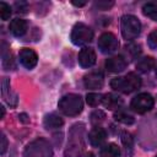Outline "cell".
Wrapping results in <instances>:
<instances>
[{
	"instance_id": "6da1fadb",
	"label": "cell",
	"mask_w": 157,
	"mask_h": 157,
	"mask_svg": "<svg viewBox=\"0 0 157 157\" xmlns=\"http://www.w3.org/2000/svg\"><path fill=\"white\" fill-rule=\"evenodd\" d=\"M83 124H75L69 134L67 147L65 150V157H80L85 144H83Z\"/></svg>"
},
{
	"instance_id": "7a4b0ae2",
	"label": "cell",
	"mask_w": 157,
	"mask_h": 157,
	"mask_svg": "<svg viewBox=\"0 0 157 157\" xmlns=\"http://www.w3.org/2000/svg\"><path fill=\"white\" fill-rule=\"evenodd\" d=\"M110 86L115 91L123 92V93L128 94V93H131V92L136 91L137 88H140L141 78L135 72H129L124 77H115V78H113L110 81Z\"/></svg>"
},
{
	"instance_id": "3957f363",
	"label": "cell",
	"mask_w": 157,
	"mask_h": 157,
	"mask_svg": "<svg viewBox=\"0 0 157 157\" xmlns=\"http://www.w3.org/2000/svg\"><path fill=\"white\" fill-rule=\"evenodd\" d=\"M58 107L65 115L75 117V115H78L82 112L83 102H82V98L78 94L69 93V94H65L64 97L60 98V101L58 103Z\"/></svg>"
},
{
	"instance_id": "277c9868",
	"label": "cell",
	"mask_w": 157,
	"mask_h": 157,
	"mask_svg": "<svg viewBox=\"0 0 157 157\" xmlns=\"http://www.w3.org/2000/svg\"><path fill=\"white\" fill-rule=\"evenodd\" d=\"M121 34L126 40H132L139 37L141 32V23L134 15H124L120 21Z\"/></svg>"
},
{
	"instance_id": "5b68a950",
	"label": "cell",
	"mask_w": 157,
	"mask_h": 157,
	"mask_svg": "<svg viewBox=\"0 0 157 157\" xmlns=\"http://www.w3.org/2000/svg\"><path fill=\"white\" fill-rule=\"evenodd\" d=\"M23 156L25 157H52L53 151L47 140L37 139L27 145Z\"/></svg>"
},
{
	"instance_id": "8992f818",
	"label": "cell",
	"mask_w": 157,
	"mask_h": 157,
	"mask_svg": "<svg viewBox=\"0 0 157 157\" xmlns=\"http://www.w3.org/2000/svg\"><path fill=\"white\" fill-rule=\"evenodd\" d=\"M71 42L75 45H85L93 39V31L85 23H76L71 31Z\"/></svg>"
},
{
	"instance_id": "52a82bcc",
	"label": "cell",
	"mask_w": 157,
	"mask_h": 157,
	"mask_svg": "<svg viewBox=\"0 0 157 157\" xmlns=\"http://www.w3.org/2000/svg\"><path fill=\"white\" fill-rule=\"evenodd\" d=\"M155 105V99L150 93H139L137 96H135L130 103V107L134 112L139 113V114H144L150 112Z\"/></svg>"
},
{
	"instance_id": "ba28073f",
	"label": "cell",
	"mask_w": 157,
	"mask_h": 157,
	"mask_svg": "<svg viewBox=\"0 0 157 157\" xmlns=\"http://www.w3.org/2000/svg\"><path fill=\"white\" fill-rule=\"evenodd\" d=\"M97 44H98V49L103 54H110V53L115 52L119 48V40H118V38L113 33H110V32L102 33Z\"/></svg>"
},
{
	"instance_id": "9c48e42d",
	"label": "cell",
	"mask_w": 157,
	"mask_h": 157,
	"mask_svg": "<svg viewBox=\"0 0 157 157\" xmlns=\"http://www.w3.org/2000/svg\"><path fill=\"white\" fill-rule=\"evenodd\" d=\"M103 83H104V77L102 71H91L83 77V85L86 88L90 90H99L102 88Z\"/></svg>"
},
{
	"instance_id": "30bf717a",
	"label": "cell",
	"mask_w": 157,
	"mask_h": 157,
	"mask_svg": "<svg viewBox=\"0 0 157 157\" xmlns=\"http://www.w3.org/2000/svg\"><path fill=\"white\" fill-rule=\"evenodd\" d=\"M18 58H20V63L26 69H29V70L33 69L38 61V56H37L36 52L29 48H22L18 53Z\"/></svg>"
},
{
	"instance_id": "8fae6325",
	"label": "cell",
	"mask_w": 157,
	"mask_h": 157,
	"mask_svg": "<svg viewBox=\"0 0 157 157\" xmlns=\"http://www.w3.org/2000/svg\"><path fill=\"white\" fill-rule=\"evenodd\" d=\"M96 52L92 48H82L78 53V64L85 69L93 66L96 64Z\"/></svg>"
},
{
	"instance_id": "7c38bea8",
	"label": "cell",
	"mask_w": 157,
	"mask_h": 157,
	"mask_svg": "<svg viewBox=\"0 0 157 157\" xmlns=\"http://www.w3.org/2000/svg\"><path fill=\"white\" fill-rule=\"evenodd\" d=\"M126 65H128V63L123 56H112V58L105 60L107 71L113 72V74H118V72L124 71L126 69Z\"/></svg>"
},
{
	"instance_id": "4fadbf2b",
	"label": "cell",
	"mask_w": 157,
	"mask_h": 157,
	"mask_svg": "<svg viewBox=\"0 0 157 157\" xmlns=\"http://www.w3.org/2000/svg\"><path fill=\"white\" fill-rule=\"evenodd\" d=\"M105 137H107V132L101 126H94L90 134H88V140H90V144L94 147H101L104 141H105Z\"/></svg>"
},
{
	"instance_id": "5bb4252c",
	"label": "cell",
	"mask_w": 157,
	"mask_h": 157,
	"mask_svg": "<svg viewBox=\"0 0 157 157\" xmlns=\"http://www.w3.org/2000/svg\"><path fill=\"white\" fill-rule=\"evenodd\" d=\"M10 32L16 37H22L27 32V22L22 18H15L10 22Z\"/></svg>"
},
{
	"instance_id": "9a60e30c",
	"label": "cell",
	"mask_w": 157,
	"mask_h": 157,
	"mask_svg": "<svg viewBox=\"0 0 157 157\" xmlns=\"http://www.w3.org/2000/svg\"><path fill=\"white\" fill-rule=\"evenodd\" d=\"M102 104L108 109H118L123 104V99L113 93H107L102 98Z\"/></svg>"
},
{
	"instance_id": "2e32d148",
	"label": "cell",
	"mask_w": 157,
	"mask_h": 157,
	"mask_svg": "<svg viewBox=\"0 0 157 157\" xmlns=\"http://www.w3.org/2000/svg\"><path fill=\"white\" fill-rule=\"evenodd\" d=\"M43 124H44L45 129L52 130V129L60 128V126L64 124V120H63V118L59 117L58 114H55V113H50V114H47V115H45Z\"/></svg>"
},
{
	"instance_id": "e0dca14e",
	"label": "cell",
	"mask_w": 157,
	"mask_h": 157,
	"mask_svg": "<svg viewBox=\"0 0 157 157\" xmlns=\"http://www.w3.org/2000/svg\"><path fill=\"white\" fill-rule=\"evenodd\" d=\"M155 65H156V63L152 56H145L136 63V69L140 72H148L151 69L155 67Z\"/></svg>"
},
{
	"instance_id": "ac0fdd59",
	"label": "cell",
	"mask_w": 157,
	"mask_h": 157,
	"mask_svg": "<svg viewBox=\"0 0 157 157\" xmlns=\"http://www.w3.org/2000/svg\"><path fill=\"white\" fill-rule=\"evenodd\" d=\"M119 155H120V150L113 142L104 145L101 148V153H99L101 157H119Z\"/></svg>"
},
{
	"instance_id": "d6986e66",
	"label": "cell",
	"mask_w": 157,
	"mask_h": 157,
	"mask_svg": "<svg viewBox=\"0 0 157 157\" xmlns=\"http://www.w3.org/2000/svg\"><path fill=\"white\" fill-rule=\"evenodd\" d=\"M114 119L121 124H125V125H131L135 119L132 115H130L129 113L124 112V110H118L117 113H114Z\"/></svg>"
},
{
	"instance_id": "ffe728a7",
	"label": "cell",
	"mask_w": 157,
	"mask_h": 157,
	"mask_svg": "<svg viewBox=\"0 0 157 157\" xmlns=\"http://www.w3.org/2000/svg\"><path fill=\"white\" fill-rule=\"evenodd\" d=\"M142 13L153 21H157V4L147 2L142 6Z\"/></svg>"
},
{
	"instance_id": "44dd1931",
	"label": "cell",
	"mask_w": 157,
	"mask_h": 157,
	"mask_svg": "<svg viewBox=\"0 0 157 157\" xmlns=\"http://www.w3.org/2000/svg\"><path fill=\"white\" fill-rule=\"evenodd\" d=\"M102 98H103V96L99 93H88L86 96V101H87L88 105H91V107H96L99 103H102Z\"/></svg>"
},
{
	"instance_id": "7402d4cb",
	"label": "cell",
	"mask_w": 157,
	"mask_h": 157,
	"mask_svg": "<svg viewBox=\"0 0 157 157\" xmlns=\"http://www.w3.org/2000/svg\"><path fill=\"white\" fill-rule=\"evenodd\" d=\"M10 16H11V7H10V5L4 2V1H1L0 2V17H1V20L6 21V20L10 18Z\"/></svg>"
},
{
	"instance_id": "603a6c76",
	"label": "cell",
	"mask_w": 157,
	"mask_h": 157,
	"mask_svg": "<svg viewBox=\"0 0 157 157\" xmlns=\"http://www.w3.org/2000/svg\"><path fill=\"white\" fill-rule=\"evenodd\" d=\"M121 142H123V145L125 146V148L128 150V148H132V145H134V142H132V137H131V135H130V132H128V131H123L121 132Z\"/></svg>"
},
{
	"instance_id": "cb8c5ba5",
	"label": "cell",
	"mask_w": 157,
	"mask_h": 157,
	"mask_svg": "<svg viewBox=\"0 0 157 157\" xmlns=\"http://www.w3.org/2000/svg\"><path fill=\"white\" fill-rule=\"evenodd\" d=\"M104 118H105V114H104V112H102V110H94V112L91 114V121H92L93 124H98V123L103 121Z\"/></svg>"
},
{
	"instance_id": "d4e9b609",
	"label": "cell",
	"mask_w": 157,
	"mask_h": 157,
	"mask_svg": "<svg viewBox=\"0 0 157 157\" xmlns=\"http://www.w3.org/2000/svg\"><path fill=\"white\" fill-rule=\"evenodd\" d=\"M147 44L151 49H157V29L152 31L147 37Z\"/></svg>"
},
{
	"instance_id": "484cf974",
	"label": "cell",
	"mask_w": 157,
	"mask_h": 157,
	"mask_svg": "<svg viewBox=\"0 0 157 157\" xmlns=\"http://www.w3.org/2000/svg\"><path fill=\"white\" fill-rule=\"evenodd\" d=\"M126 49H128V52L131 54V56H137L140 53H141V49H140V45H136V44H131V45H129V47H126Z\"/></svg>"
},
{
	"instance_id": "4316f807",
	"label": "cell",
	"mask_w": 157,
	"mask_h": 157,
	"mask_svg": "<svg viewBox=\"0 0 157 157\" xmlns=\"http://www.w3.org/2000/svg\"><path fill=\"white\" fill-rule=\"evenodd\" d=\"M113 1H98V2H96V6L98 7V9H101V10H108L110 6H113Z\"/></svg>"
},
{
	"instance_id": "83f0119b",
	"label": "cell",
	"mask_w": 157,
	"mask_h": 157,
	"mask_svg": "<svg viewBox=\"0 0 157 157\" xmlns=\"http://www.w3.org/2000/svg\"><path fill=\"white\" fill-rule=\"evenodd\" d=\"M10 88V83H9V80L6 78V77H4L2 78V81H1V93H2V96L5 97L6 96V92H7V90Z\"/></svg>"
},
{
	"instance_id": "f1b7e54d",
	"label": "cell",
	"mask_w": 157,
	"mask_h": 157,
	"mask_svg": "<svg viewBox=\"0 0 157 157\" xmlns=\"http://www.w3.org/2000/svg\"><path fill=\"white\" fill-rule=\"evenodd\" d=\"M15 6L17 7V12H22V13H25L26 12V10H27V5H26V2H15Z\"/></svg>"
},
{
	"instance_id": "f546056e",
	"label": "cell",
	"mask_w": 157,
	"mask_h": 157,
	"mask_svg": "<svg viewBox=\"0 0 157 157\" xmlns=\"http://www.w3.org/2000/svg\"><path fill=\"white\" fill-rule=\"evenodd\" d=\"M6 147H7V141H6L5 135L2 134L1 135V153H4L6 151Z\"/></svg>"
},
{
	"instance_id": "4dcf8cb0",
	"label": "cell",
	"mask_w": 157,
	"mask_h": 157,
	"mask_svg": "<svg viewBox=\"0 0 157 157\" xmlns=\"http://www.w3.org/2000/svg\"><path fill=\"white\" fill-rule=\"evenodd\" d=\"M72 4H74L75 6H83V5H86L85 1H81V2H80V1H78V2H77V1H72Z\"/></svg>"
},
{
	"instance_id": "1f68e13d",
	"label": "cell",
	"mask_w": 157,
	"mask_h": 157,
	"mask_svg": "<svg viewBox=\"0 0 157 157\" xmlns=\"http://www.w3.org/2000/svg\"><path fill=\"white\" fill-rule=\"evenodd\" d=\"M20 118H21V120H22L23 123H28V119H26V118H27V115H26L25 113H23V114H21V115H20Z\"/></svg>"
},
{
	"instance_id": "d6a6232c",
	"label": "cell",
	"mask_w": 157,
	"mask_h": 157,
	"mask_svg": "<svg viewBox=\"0 0 157 157\" xmlns=\"http://www.w3.org/2000/svg\"><path fill=\"white\" fill-rule=\"evenodd\" d=\"M85 157H96V156H94L92 152H88V153H86V155H85Z\"/></svg>"
},
{
	"instance_id": "836d02e7",
	"label": "cell",
	"mask_w": 157,
	"mask_h": 157,
	"mask_svg": "<svg viewBox=\"0 0 157 157\" xmlns=\"http://www.w3.org/2000/svg\"><path fill=\"white\" fill-rule=\"evenodd\" d=\"M1 108V118H4V115H5V108L4 107H0Z\"/></svg>"
},
{
	"instance_id": "e575fe53",
	"label": "cell",
	"mask_w": 157,
	"mask_h": 157,
	"mask_svg": "<svg viewBox=\"0 0 157 157\" xmlns=\"http://www.w3.org/2000/svg\"><path fill=\"white\" fill-rule=\"evenodd\" d=\"M156 76H157V69H156Z\"/></svg>"
},
{
	"instance_id": "d590c367",
	"label": "cell",
	"mask_w": 157,
	"mask_h": 157,
	"mask_svg": "<svg viewBox=\"0 0 157 157\" xmlns=\"http://www.w3.org/2000/svg\"><path fill=\"white\" fill-rule=\"evenodd\" d=\"M156 157H157V156H156Z\"/></svg>"
}]
</instances>
